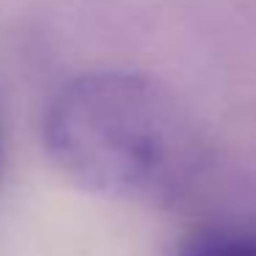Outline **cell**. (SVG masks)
Wrapping results in <instances>:
<instances>
[{"mask_svg":"<svg viewBox=\"0 0 256 256\" xmlns=\"http://www.w3.org/2000/svg\"><path fill=\"white\" fill-rule=\"evenodd\" d=\"M42 138L74 184L127 204H174L206 166V138L179 94L124 69L64 83L44 110Z\"/></svg>","mask_w":256,"mask_h":256,"instance_id":"cell-1","label":"cell"},{"mask_svg":"<svg viewBox=\"0 0 256 256\" xmlns=\"http://www.w3.org/2000/svg\"><path fill=\"white\" fill-rule=\"evenodd\" d=\"M176 256H256V228L250 226H201L179 242Z\"/></svg>","mask_w":256,"mask_h":256,"instance_id":"cell-2","label":"cell"},{"mask_svg":"<svg viewBox=\"0 0 256 256\" xmlns=\"http://www.w3.org/2000/svg\"><path fill=\"white\" fill-rule=\"evenodd\" d=\"M0 162H3V152H0Z\"/></svg>","mask_w":256,"mask_h":256,"instance_id":"cell-3","label":"cell"}]
</instances>
